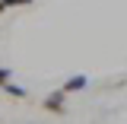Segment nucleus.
Returning a JSON list of instances; mask_svg holds the SVG:
<instances>
[{
    "label": "nucleus",
    "instance_id": "1",
    "mask_svg": "<svg viewBox=\"0 0 127 124\" xmlns=\"http://www.w3.org/2000/svg\"><path fill=\"white\" fill-rule=\"evenodd\" d=\"M64 89H57V92H51L45 99V111H51V115H64Z\"/></svg>",
    "mask_w": 127,
    "mask_h": 124
},
{
    "label": "nucleus",
    "instance_id": "2",
    "mask_svg": "<svg viewBox=\"0 0 127 124\" xmlns=\"http://www.w3.org/2000/svg\"><path fill=\"white\" fill-rule=\"evenodd\" d=\"M83 86H86V80H83V77H73L67 86H64V92H73V89H83Z\"/></svg>",
    "mask_w": 127,
    "mask_h": 124
},
{
    "label": "nucleus",
    "instance_id": "3",
    "mask_svg": "<svg viewBox=\"0 0 127 124\" xmlns=\"http://www.w3.org/2000/svg\"><path fill=\"white\" fill-rule=\"evenodd\" d=\"M22 3H32V0H0V13L10 10V6H22Z\"/></svg>",
    "mask_w": 127,
    "mask_h": 124
},
{
    "label": "nucleus",
    "instance_id": "4",
    "mask_svg": "<svg viewBox=\"0 0 127 124\" xmlns=\"http://www.w3.org/2000/svg\"><path fill=\"white\" fill-rule=\"evenodd\" d=\"M6 80H10V70H3V67H0V86H3Z\"/></svg>",
    "mask_w": 127,
    "mask_h": 124
}]
</instances>
